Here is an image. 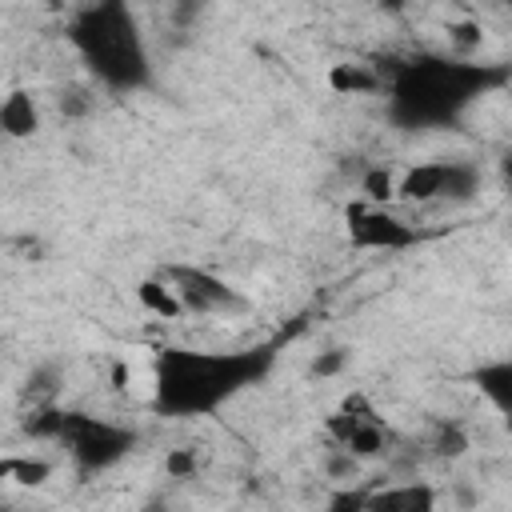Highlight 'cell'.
Listing matches in <instances>:
<instances>
[{"mask_svg":"<svg viewBox=\"0 0 512 512\" xmlns=\"http://www.w3.org/2000/svg\"><path fill=\"white\" fill-rule=\"evenodd\" d=\"M80 96H84V92H68V100H60V108H64L68 116H76V112H84V104H88V100H80Z\"/></svg>","mask_w":512,"mask_h":512,"instance_id":"obj_20","label":"cell"},{"mask_svg":"<svg viewBox=\"0 0 512 512\" xmlns=\"http://www.w3.org/2000/svg\"><path fill=\"white\" fill-rule=\"evenodd\" d=\"M196 468H200V456H196L192 444H180V448H172V452L164 456V472L176 476V480H188Z\"/></svg>","mask_w":512,"mask_h":512,"instance_id":"obj_16","label":"cell"},{"mask_svg":"<svg viewBox=\"0 0 512 512\" xmlns=\"http://www.w3.org/2000/svg\"><path fill=\"white\" fill-rule=\"evenodd\" d=\"M504 84H508V68L500 64H476L460 56H412L396 64L384 80L388 116L400 128L456 124L468 104H476L484 92Z\"/></svg>","mask_w":512,"mask_h":512,"instance_id":"obj_1","label":"cell"},{"mask_svg":"<svg viewBox=\"0 0 512 512\" xmlns=\"http://www.w3.org/2000/svg\"><path fill=\"white\" fill-rule=\"evenodd\" d=\"M56 368H40V372H32L28 376V384H24V400H32V408H44V404H52L56 400Z\"/></svg>","mask_w":512,"mask_h":512,"instance_id":"obj_15","label":"cell"},{"mask_svg":"<svg viewBox=\"0 0 512 512\" xmlns=\"http://www.w3.org/2000/svg\"><path fill=\"white\" fill-rule=\"evenodd\" d=\"M328 84H332L336 92L352 96V92H376L384 80H380V72H372L368 64H336V68L328 72Z\"/></svg>","mask_w":512,"mask_h":512,"instance_id":"obj_12","label":"cell"},{"mask_svg":"<svg viewBox=\"0 0 512 512\" xmlns=\"http://www.w3.org/2000/svg\"><path fill=\"white\" fill-rule=\"evenodd\" d=\"M440 192H444V160L416 164V168H408L404 180L396 184V196H400V200H416V204L440 200Z\"/></svg>","mask_w":512,"mask_h":512,"instance_id":"obj_9","label":"cell"},{"mask_svg":"<svg viewBox=\"0 0 512 512\" xmlns=\"http://www.w3.org/2000/svg\"><path fill=\"white\" fill-rule=\"evenodd\" d=\"M0 512H8V504H4V500H0Z\"/></svg>","mask_w":512,"mask_h":512,"instance_id":"obj_22","label":"cell"},{"mask_svg":"<svg viewBox=\"0 0 512 512\" xmlns=\"http://www.w3.org/2000/svg\"><path fill=\"white\" fill-rule=\"evenodd\" d=\"M136 296H140V304L152 312V316H164V320H176L184 308H180V300H176V292L160 280V276H148V280H140V288H136Z\"/></svg>","mask_w":512,"mask_h":512,"instance_id":"obj_13","label":"cell"},{"mask_svg":"<svg viewBox=\"0 0 512 512\" xmlns=\"http://www.w3.org/2000/svg\"><path fill=\"white\" fill-rule=\"evenodd\" d=\"M364 512H436V488L428 480H400L364 492Z\"/></svg>","mask_w":512,"mask_h":512,"instance_id":"obj_7","label":"cell"},{"mask_svg":"<svg viewBox=\"0 0 512 512\" xmlns=\"http://www.w3.org/2000/svg\"><path fill=\"white\" fill-rule=\"evenodd\" d=\"M456 40H464V44H476V40H480V32H476L472 24H464V28H456Z\"/></svg>","mask_w":512,"mask_h":512,"instance_id":"obj_21","label":"cell"},{"mask_svg":"<svg viewBox=\"0 0 512 512\" xmlns=\"http://www.w3.org/2000/svg\"><path fill=\"white\" fill-rule=\"evenodd\" d=\"M340 368H344V352H340V348L324 352V356L312 364V372H316V376H332V372H340Z\"/></svg>","mask_w":512,"mask_h":512,"instance_id":"obj_19","label":"cell"},{"mask_svg":"<svg viewBox=\"0 0 512 512\" xmlns=\"http://www.w3.org/2000/svg\"><path fill=\"white\" fill-rule=\"evenodd\" d=\"M276 352L240 348V352H200V348H160L156 352V388L152 404L160 416H212L236 392L256 384L272 368Z\"/></svg>","mask_w":512,"mask_h":512,"instance_id":"obj_2","label":"cell"},{"mask_svg":"<svg viewBox=\"0 0 512 512\" xmlns=\"http://www.w3.org/2000/svg\"><path fill=\"white\" fill-rule=\"evenodd\" d=\"M56 444L68 448V456L76 460L80 472H104V468H112L116 460H124L132 452L136 432L120 428L112 420H96L88 412H68L64 408V424H60Z\"/></svg>","mask_w":512,"mask_h":512,"instance_id":"obj_4","label":"cell"},{"mask_svg":"<svg viewBox=\"0 0 512 512\" xmlns=\"http://www.w3.org/2000/svg\"><path fill=\"white\" fill-rule=\"evenodd\" d=\"M40 128V108L32 100L28 88H16L0 100V136H12V140H24Z\"/></svg>","mask_w":512,"mask_h":512,"instance_id":"obj_8","label":"cell"},{"mask_svg":"<svg viewBox=\"0 0 512 512\" xmlns=\"http://www.w3.org/2000/svg\"><path fill=\"white\" fill-rule=\"evenodd\" d=\"M68 40L84 68L112 92H136L152 80L148 48L128 4H88L68 20Z\"/></svg>","mask_w":512,"mask_h":512,"instance_id":"obj_3","label":"cell"},{"mask_svg":"<svg viewBox=\"0 0 512 512\" xmlns=\"http://www.w3.org/2000/svg\"><path fill=\"white\" fill-rule=\"evenodd\" d=\"M324 512H364V492H336Z\"/></svg>","mask_w":512,"mask_h":512,"instance_id":"obj_18","label":"cell"},{"mask_svg":"<svg viewBox=\"0 0 512 512\" xmlns=\"http://www.w3.org/2000/svg\"><path fill=\"white\" fill-rule=\"evenodd\" d=\"M344 220H348V240H352V248H368V252H404V248H416V244L424 240L416 224L392 216L388 208H372V204H364V200L348 204Z\"/></svg>","mask_w":512,"mask_h":512,"instance_id":"obj_6","label":"cell"},{"mask_svg":"<svg viewBox=\"0 0 512 512\" xmlns=\"http://www.w3.org/2000/svg\"><path fill=\"white\" fill-rule=\"evenodd\" d=\"M436 452L448 456V460L464 456V452H468V436H464V428H460V424H440V432H436Z\"/></svg>","mask_w":512,"mask_h":512,"instance_id":"obj_17","label":"cell"},{"mask_svg":"<svg viewBox=\"0 0 512 512\" xmlns=\"http://www.w3.org/2000/svg\"><path fill=\"white\" fill-rule=\"evenodd\" d=\"M360 188H364V196H368V204H372V208H384V204L396 196V180H392V172H388V168H368Z\"/></svg>","mask_w":512,"mask_h":512,"instance_id":"obj_14","label":"cell"},{"mask_svg":"<svg viewBox=\"0 0 512 512\" xmlns=\"http://www.w3.org/2000/svg\"><path fill=\"white\" fill-rule=\"evenodd\" d=\"M160 280L176 292L180 308L184 312H196V316H208V312H240L244 308V296L220 280L216 272L208 268H196V264H168L160 272Z\"/></svg>","mask_w":512,"mask_h":512,"instance_id":"obj_5","label":"cell"},{"mask_svg":"<svg viewBox=\"0 0 512 512\" xmlns=\"http://www.w3.org/2000/svg\"><path fill=\"white\" fill-rule=\"evenodd\" d=\"M52 476V464L44 456H4L0 460V480H16L24 488H36Z\"/></svg>","mask_w":512,"mask_h":512,"instance_id":"obj_11","label":"cell"},{"mask_svg":"<svg viewBox=\"0 0 512 512\" xmlns=\"http://www.w3.org/2000/svg\"><path fill=\"white\" fill-rule=\"evenodd\" d=\"M476 384H480V392L492 400L496 412H508V408H512V364H508V360L484 364V368L476 372Z\"/></svg>","mask_w":512,"mask_h":512,"instance_id":"obj_10","label":"cell"}]
</instances>
